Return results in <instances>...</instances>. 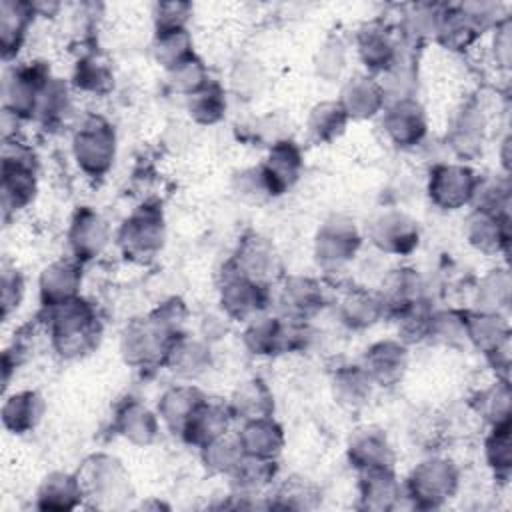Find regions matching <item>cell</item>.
I'll return each instance as SVG.
<instances>
[{"mask_svg": "<svg viewBox=\"0 0 512 512\" xmlns=\"http://www.w3.org/2000/svg\"><path fill=\"white\" fill-rule=\"evenodd\" d=\"M346 460L356 472L394 470L396 452L382 428L360 426L348 436Z\"/></svg>", "mask_w": 512, "mask_h": 512, "instance_id": "cell-20", "label": "cell"}, {"mask_svg": "<svg viewBox=\"0 0 512 512\" xmlns=\"http://www.w3.org/2000/svg\"><path fill=\"white\" fill-rule=\"evenodd\" d=\"M70 152L74 164L86 178H104L118 154V134L114 124L102 114H86L72 132Z\"/></svg>", "mask_w": 512, "mask_h": 512, "instance_id": "cell-6", "label": "cell"}, {"mask_svg": "<svg viewBox=\"0 0 512 512\" xmlns=\"http://www.w3.org/2000/svg\"><path fill=\"white\" fill-rule=\"evenodd\" d=\"M362 234L378 252L388 256H410L420 244L418 220L398 208L374 214Z\"/></svg>", "mask_w": 512, "mask_h": 512, "instance_id": "cell-13", "label": "cell"}, {"mask_svg": "<svg viewBox=\"0 0 512 512\" xmlns=\"http://www.w3.org/2000/svg\"><path fill=\"white\" fill-rule=\"evenodd\" d=\"M322 492L320 486L300 474H292L288 478H284L272 492L270 498V508H278V510H312L320 504Z\"/></svg>", "mask_w": 512, "mask_h": 512, "instance_id": "cell-47", "label": "cell"}, {"mask_svg": "<svg viewBox=\"0 0 512 512\" xmlns=\"http://www.w3.org/2000/svg\"><path fill=\"white\" fill-rule=\"evenodd\" d=\"M152 58L158 66L166 70L190 58L194 52V38L188 28H170V30H154L152 38Z\"/></svg>", "mask_w": 512, "mask_h": 512, "instance_id": "cell-49", "label": "cell"}, {"mask_svg": "<svg viewBox=\"0 0 512 512\" xmlns=\"http://www.w3.org/2000/svg\"><path fill=\"white\" fill-rule=\"evenodd\" d=\"M508 148H510V136L506 134L500 142V162H502V168H504V174H508L510 170V154H508Z\"/></svg>", "mask_w": 512, "mask_h": 512, "instance_id": "cell-61", "label": "cell"}, {"mask_svg": "<svg viewBox=\"0 0 512 512\" xmlns=\"http://www.w3.org/2000/svg\"><path fill=\"white\" fill-rule=\"evenodd\" d=\"M444 10H446V4H430V2L408 6V10L400 22L398 36L402 38L404 44H408L412 48L420 46L428 40H434L438 28H440Z\"/></svg>", "mask_w": 512, "mask_h": 512, "instance_id": "cell-41", "label": "cell"}, {"mask_svg": "<svg viewBox=\"0 0 512 512\" xmlns=\"http://www.w3.org/2000/svg\"><path fill=\"white\" fill-rule=\"evenodd\" d=\"M46 414V400L36 390H18L6 396L0 418L2 426L16 436L30 434L38 428Z\"/></svg>", "mask_w": 512, "mask_h": 512, "instance_id": "cell-38", "label": "cell"}, {"mask_svg": "<svg viewBox=\"0 0 512 512\" xmlns=\"http://www.w3.org/2000/svg\"><path fill=\"white\" fill-rule=\"evenodd\" d=\"M480 176L466 162H436L428 170V200L442 212L472 206Z\"/></svg>", "mask_w": 512, "mask_h": 512, "instance_id": "cell-10", "label": "cell"}, {"mask_svg": "<svg viewBox=\"0 0 512 512\" xmlns=\"http://www.w3.org/2000/svg\"><path fill=\"white\" fill-rule=\"evenodd\" d=\"M234 422V416L228 408V402L210 400L208 396L202 400V404L194 410L192 418L188 420L182 440L194 448H202L204 444L220 438L222 434L230 432V426Z\"/></svg>", "mask_w": 512, "mask_h": 512, "instance_id": "cell-33", "label": "cell"}, {"mask_svg": "<svg viewBox=\"0 0 512 512\" xmlns=\"http://www.w3.org/2000/svg\"><path fill=\"white\" fill-rule=\"evenodd\" d=\"M228 408L234 420H240V424L248 420L274 416V410H276L274 392L264 378L260 376L246 378L232 390L228 398Z\"/></svg>", "mask_w": 512, "mask_h": 512, "instance_id": "cell-36", "label": "cell"}, {"mask_svg": "<svg viewBox=\"0 0 512 512\" xmlns=\"http://www.w3.org/2000/svg\"><path fill=\"white\" fill-rule=\"evenodd\" d=\"M362 242L364 234L358 224L344 214H334L314 234V258L324 270H340L356 258Z\"/></svg>", "mask_w": 512, "mask_h": 512, "instance_id": "cell-12", "label": "cell"}, {"mask_svg": "<svg viewBox=\"0 0 512 512\" xmlns=\"http://www.w3.org/2000/svg\"><path fill=\"white\" fill-rule=\"evenodd\" d=\"M186 318L188 308L178 296L162 300L144 316L130 318L120 332L122 360L138 370L160 368L174 338L186 332Z\"/></svg>", "mask_w": 512, "mask_h": 512, "instance_id": "cell-1", "label": "cell"}, {"mask_svg": "<svg viewBox=\"0 0 512 512\" xmlns=\"http://www.w3.org/2000/svg\"><path fill=\"white\" fill-rule=\"evenodd\" d=\"M260 168L272 190V196L278 198L298 184L304 172V152L292 138H282L268 146Z\"/></svg>", "mask_w": 512, "mask_h": 512, "instance_id": "cell-25", "label": "cell"}, {"mask_svg": "<svg viewBox=\"0 0 512 512\" xmlns=\"http://www.w3.org/2000/svg\"><path fill=\"white\" fill-rule=\"evenodd\" d=\"M228 82H230V90L238 98L252 100L262 92V88L266 84V74H264V68L258 60L240 58L238 62H234V66L230 70V76H228Z\"/></svg>", "mask_w": 512, "mask_h": 512, "instance_id": "cell-56", "label": "cell"}, {"mask_svg": "<svg viewBox=\"0 0 512 512\" xmlns=\"http://www.w3.org/2000/svg\"><path fill=\"white\" fill-rule=\"evenodd\" d=\"M78 478L84 490V504L100 510L124 508L134 496L130 472L120 458L96 452L90 454L78 468Z\"/></svg>", "mask_w": 512, "mask_h": 512, "instance_id": "cell-5", "label": "cell"}, {"mask_svg": "<svg viewBox=\"0 0 512 512\" xmlns=\"http://www.w3.org/2000/svg\"><path fill=\"white\" fill-rule=\"evenodd\" d=\"M232 192L248 204H262L274 198L260 164L236 172L232 178Z\"/></svg>", "mask_w": 512, "mask_h": 512, "instance_id": "cell-57", "label": "cell"}, {"mask_svg": "<svg viewBox=\"0 0 512 512\" xmlns=\"http://www.w3.org/2000/svg\"><path fill=\"white\" fill-rule=\"evenodd\" d=\"M466 340L486 356L494 370H502V376L508 378L510 322L506 314L466 310Z\"/></svg>", "mask_w": 512, "mask_h": 512, "instance_id": "cell-15", "label": "cell"}, {"mask_svg": "<svg viewBox=\"0 0 512 512\" xmlns=\"http://www.w3.org/2000/svg\"><path fill=\"white\" fill-rule=\"evenodd\" d=\"M404 496L402 482L394 470L358 472V502L362 510L386 512L394 510Z\"/></svg>", "mask_w": 512, "mask_h": 512, "instance_id": "cell-37", "label": "cell"}, {"mask_svg": "<svg viewBox=\"0 0 512 512\" xmlns=\"http://www.w3.org/2000/svg\"><path fill=\"white\" fill-rule=\"evenodd\" d=\"M376 388L378 386L374 384V380L368 376L360 362L340 364L330 374V394L334 402L348 412L364 408L370 402Z\"/></svg>", "mask_w": 512, "mask_h": 512, "instance_id": "cell-31", "label": "cell"}, {"mask_svg": "<svg viewBox=\"0 0 512 512\" xmlns=\"http://www.w3.org/2000/svg\"><path fill=\"white\" fill-rule=\"evenodd\" d=\"M314 332L308 320L288 318L284 314L262 312L244 324L242 344L258 358L304 352L312 344Z\"/></svg>", "mask_w": 512, "mask_h": 512, "instance_id": "cell-3", "label": "cell"}, {"mask_svg": "<svg viewBox=\"0 0 512 512\" xmlns=\"http://www.w3.org/2000/svg\"><path fill=\"white\" fill-rule=\"evenodd\" d=\"M464 240L486 256L508 252L510 216L472 208L464 220Z\"/></svg>", "mask_w": 512, "mask_h": 512, "instance_id": "cell-28", "label": "cell"}, {"mask_svg": "<svg viewBox=\"0 0 512 512\" xmlns=\"http://www.w3.org/2000/svg\"><path fill=\"white\" fill-rule=\"evenodd\" d=\"M512 426H490L484 438V460L496 480L506 482L512 472Z\"/></svg>", "mask_w": 512, "mask_h": 512, "instance_id": "cell-52", "label": "cell"}, {"mask_svg": "<svg viewBox=\"0 0 512 512\" xmlns=\"http://www.w3.org/2000/svg\"><path fill=\"white\" fill-rule=\"evenodd\" d=\"M348 122L338 100H320L306 116V134L314 144H332L346 132Z\"/></svg>", "mask_w": 512, "mask_h": 512, "instance_id": "cell-43", "label": "cell"}, {"mask_svg": "<svg viewBox=\"0 0 512 512\" xmlns=\"http://www.w3.org/2000/svg\"><path fill=\"white\" fill-rule=\"evenodd\" d=\"M214 364L212 346L202 336L182 332L170 344L162 368L182 382H194L202 378Z\"/></svg>", "mask_w": 512, "mask_h": 512, "instance_id": "cell-23", "label": "cell"}, {"mask_svg": "<svg viewBox=\"0 0 512 512\" xmlns=\"http://www.w3.org/2000/svg\"><path fill=\"white\" fill-rule=\"evenodd\" d=\"M426 340L442 346H464L466 340V310L442 308L432 310L426 330Z\"/></svg>", "mask_w": 512, "mask_h": 512, "instance_id": "cell-51", "label": "cell"}, {"mask_svg": "<svg viewBox=\"0 0 512 512\" xmlns=\"http://www.w3.org/2000/svg\"><path fill=\"white\" fill-rule=\"evenodd\" d=\"M72 114H74L72 86L62 78L52 76L40 96L36 120L46 130H60L70 122Z\"/></svg>", "mask_w": 512, "mask_h": 512, "instance_id": "cell-42", "label": "cell"}, {"mask_svg": "<svg viewBox=\"0 0 512 512\" xmlns=\"http://www.w3.org/2000/svg\"><path fill=\"white\" fill-rule=\"evenodd\" d=\"M228 478L232 482L234 496H258L278 478V460L244 456Z\"/></svg>", "mask_w": 512, "mask_h": 512, "instance_id": "cell-44", "label": "cell"}, {"mask_svg": "<svg viewBox=\"0 0 512 512\" xmlns=\"http://www.w3.org/2000/svg\"><path fill=\"white\" fill-rule=\"evenodd\" d=\"M278 300L284 316L310 322L328 306L330 296L318 278L306 274H290L282 278Z\"/></svg>", "mask_w": 512, "mask_h": 512, "instance_id": "cell-21", "label": "cell"}, {"mask_svg": "<svg viewBox=\"0 0 512 512\" xmlns=\"http://www.w3.org/2000/svg\"><path fill=\"white\" fill-rule=\"evenodd\" d=\"M186 114L198 126H214L224 120L228 110V90L222 82L210 80L198 92L184 98Z\"/></svg>", "mask_w": 512, "mask_h": 512, "instance_id": "cell-45", "label": "cell"}, {"mask_svg": "<svg viewBox=\"0 0 512 512\" xmlns=\"http://www.w3.org/2000/svg\"><path fill=\"white\" fill-rule=\"evenodd\" d=\"M112 228L108 220L92 206H78L70 218L66 242L70 256L80 264L92 262L108 248Z\"/></svg>", "mask_w": 512, "mask_h": 512, "instance_id": "cell-17", "label": "cell"}, {"mask_svg": "<svg viewBox=\"0 0 512 512\" xmlns=\"http://www.w3.org/2000/svg\"><path fill=\"white\" fill-rule=\"evenodd\" d=\"M344 108L350 120H372L382 114L386 106V96L376 80L370 74H354L342 86L336 98Z\"/></svg>", "mask_w": 512, "mask_h": 512, "instance_id": "cell-29", "label": "cell"}, {"mask_svg": "<svg viewBox=\"0 0 512 512\" xmlns=\"http://www.w3.org/2000/svg\"><path fill=\"white\" fill-rule=\"evenodd\" d=\"M380 128L392 146L400 150L416 148L428 136L426 108L416 96L386 102L380 114Z\"/></svg>", "mask_w": 512, "mask_h": 512, "instance_id": "cell-16", "label": "cell"}, {"mask_svg": "<svg viewBox=\"0 0 512 512\" xmlns=\"http://www.w3.org/2000/svg\"><path fill=\"white\" fill-rule=\"evenodd\" d=\"M42 320L52 350L64 360L82 358L100 344L102 320L96 306L84 296L54 308H44Z\"/></svg>", "mask_w": 512, "mask_h": 512, "instance_id": "cell-2", "label": "cell"}, {"mask_svg": "<svg viewBox=\"0 0 512 512\" xmlns=\"http://www.w3.org/2000/svg\"><path fill=\"white\" fill-rule=\"evenodd\" d=\"M52 74L44 62L14 64L2 80V108L16 120H36L40 96Z\"/></svg>", "mask_w": 512, "mask_h": 512, "instance_id": "cell-9", "label": "cell"}, {"mask_svg": "<svg viewBox=\"0 0 512 512\" xmlns=\"http://www.w3.org/2000/svg\"><path fill=\"white\" fill-rule=\"evenodd\" d=\"M194 12L190 2H160L154 6V30L188 28V20Z\"/></svg>", "mask_w": 512, "mask_h": 512, "instance_id": "cell-59", "label": "cell"}, {"mask_svg": "<svg viewBox=\"0 0 512 512\" xmlns=\"http://www.w3.org/2000/svg\"><path fill=\"white\" fill-rule=\"evenodd\" d=\"M26 292V282L22 272L10 264L8 260L2 262L0 268V316L2 320H8L22 304Z\"/></svg>", "mask_w": 512, "mask_h": 512, "instance_id": "cell-58", "label": "cell"}, {"mask_svg": "<svg viewBox=\"0 0 512 512\" xmlns=\"http://www.w3.org/2000/svg\"><path fill=\"white\" fill-rule=\"evenodd\" d=\"M404 42L384 22H368L354 36V50L366 74L380 76L400 56Z\"/></svg>", "mask_w": 512, "mask_h": 512, "instance_id": "cell-19", "label": "cell"}, {"mask_svg": "<svg viewBox=\"0 0 512 512\" xmlns=\"http://www.w3.org/2000/svg\"><path fill=\"white\" fill-rule=\"evenodd\" d=\"M38 194V162L18 136L4 138L0 162V198L4 218L26 210Z\"/></svg>", "mask_w": 512, "mask_h": 512, "instance_id": "cell-4", "label": "cell"}, {"mask_svg": "<svg viewBox=\"0 0 512 512\" xmlns=\"http://www.w3.org/2000/svg\"><path fill=\"white\" fill-rule=\"evenodd\" d=\"M166 80H168V86L176 94L188 98L190 94H194L202 86H206L212 78H210V72H208L204 60L198 54H192L184 62L166 70Z\"/></svg>", "mask_w": 512, "mask_h": 512, "instance_id": "cell-54", "label": "cell"}, {"mask_svg": "<svg viewBox=\"0 0 512 512\" xmlns=\"http://www.w3.org/2000/svg\"><path fill=\"white\" fill-rule=\"evenodd\" d=\"M492 58L498 68L508 70L510 68V56H512V20L510 14H504L492 28Z\"/></svg>", "mask_w": 512, "mask_h": 512, "instance_id": "cell-60", "label": "cell"}, {"mask_svg": "<svg viewBox=\"0 0 512 512\" xmlns=\"http://www.w3.org/2000/svg\"><path fill=\"white\" fill-rule=\"evenodd\" d=\"M160 418L156 410L148 408L138 398L122 400L112 416V430L132 446L146 448L156 442L160 434Z\"/></svg>", "mask_w": 512, "mask_h": 512, "instance_id": "cell-27", "label": "cell"}, {"mask_svg": "<svg viewBox=\"0 0 512 512\" xmlns=\"http://www.w3.org/2000/svg\"><path fill=\"white\" fill-rule=\"evenodd\" d=\"M242 458H244V450L240 446L236 432H226L220 438L200 448V460L204 468L210 474H218V476H230Z\"/></svg>", "mask_w": 512, "mask_h": 512, "instance_id": "cell-50", "label": "cell"}, {"mask_svg": "<svg viewBox=\"0 0 512 512\" xmlns=\"http://www.w3.org/2000/svg\"><path fill=\"white\" fill-rule=\"evenodd\" d=\"M512 300V276L508 268H492L480 280L474 288V310L480 312H494V314H506Z\"/></svg>", "mask_w": 512, "mask_h": 512, "instance_id": "cell-46", "label": "cell"}, {"mask_svg": "<svg viewBox=\"0 0 512 512\" xmlns=\"http://www.w3.org/2000/svg\"><path fill=\"white\" fill-rule=\"evenodd\" d=\"M84 504V490L76 472L52 470L48 472L36 490V508L48 512L76 510Z\"/></svg>", "mask_w": 512, "mask_h": 512, "instance_id": "cell-35", "label": "cell"}, {"mask_svg": "<svg viewBox=\"0 0 512 512\" xmlns=\"http://www.w3.org/2000/svg\"><path fill=\"white\" fill-rule=\"evenodd\" d=\"M34 18L36 10L28 0L0 2V52L4 62H12L18 56Z\"/></svg>", "mask_w": 512, "mask_h": 512, "instance_id": "cell-34", "label": "cell"}, {"mask_svg": "<svg viewBox=\"0 0 512 512\" xmlns=\"http://www.w3.org/2000/svg\"><path fill=\"white\" fill-rule=\"evenodd\" d=\"M348 66V44L342 36L330 34L322 40L314 56V72L322 82H336Z\"/></svg>", "mask_w": 512, "mask_h": 512, "instance_id": "cell-53", "label": "cell"}, {"mask_svg": "<svg viewBox=\"0 0 512 512\" xmlns=\"http://www.w3.org/2000/svg\"><path fill=\"white\" fill-rule=\"evenodd\" d=\"M402 488L404 498H408L414 508H442L460 488V468L446 456H426L408 472Z\"/></svg>", "mask_w": 512, "mask_h": 512, "instance_id": "cell-8", "label": "cell"}, {"mask_svg": "<svg viewBox=\"0 0 512 512\" xmlns=\"http://www.w3.org/2000/svg\"><path fill=\"white\" fill-rule=\"evenodd\" d=\"M78 260L70 258H58L50 264H46L38 276V298L40 306L44 308H54L60 304H66L80 294L82 282H84V272Z\"/></svg>", "mask_w": 512, "mask_h": 512, "instance_id": "cell-22", "label": "cell"}, {"mask_svg": "<svg viewBox=\"0 0 512 512\" xmlns=\"http://www.w3.org/2000/svg\"><path fill=\"white\" fill-rule=\"evenodd\" d=\"M488 120L478 100L462 102L446 126V146L464 162L476 158L486 142Z\"/></svg>", "mask_w": 512, "mask_h": 512, "instance_id": "cell-18", "label": "cell"}, {"mask_svg": "<svg viewBox=\"0 0 512 512\" xmlns=\"http://www.w3.org/2000/svg\"><path fill=\"white\" fill-rule=\"evenodd\" d=\"M336 316L344 328L354 332L368 330L386 318L378 292L358 286L340 294L336 300Z\"/></svg>", "mask_w": 512, "mask_h": 512, "instance_id": "cell-32", "label": "cell"}, {"mask_svg": "<svg viewBox=\"0 0 512 512\" xmlns=\"http://www.w3.org/2000/svg\"><path fill=\"white\" fill-rule=\"evenodd\" d=\"M228 264L238 274L270 288L274 282L284 278V266L278 248L268 236L256 230H248L240 236Z\"/></svg>", "mask_w": 512, "mask_h": 512, "instance_id": "cell-14", "label": "cell"}, {"mask_svg": "<svg viewBox=\"0 0 512 512\" xmlns=\"http://www.w3.org/2000/svg\"><path fill=\"white\" fill-rule=\"evenodd\" d=\"M70 86L76 92L90 94L96 98L108 96L114 90L112 64L98 50L84 52L74 64Z\"/></svg>", "mask_w": 512, "mask_h": 512, "instance_id": "cell-40", "label": "cell"}, {"mask_svg": "<svg viewBox=\"0 0 512 512\" xmlns=\"http://www.w3.org/2000/svg\"><path fill=\"white\" fill-rule=\"evenodd\" d=\"M236 434H238L240 446L244 450V456L278 460V456L282 454L284 444H286L284 428L280 426V422L274 416L242 422V426Z\"/></svg>", "mask_w": 512, "mask_h": 512, "instance_id": "cell-39", "label": "cell"}, {"mask_svg": "<svg viewBox=\"0 0 512 512\" xmlns=\"http://www.w3.org/2000/svg\"><path fill=\"white\" fill-rule=\"evenodd\" d=\"M472 208H480L494 214L510 216V180L508 174L482 178L472 200Z\"/></svg>", "mask_w": 512, "mask_h": 512, "instance_id": "cell-55", "label": "cell"}, {"mask_svg": "<svg viewBox=\"0 0 512 512\" xmlns=\"http://www.w3.org/2000/svg\"><path fill=\"white\" fill-rule=\"evenodd\" d=\"M204 398L206 394L192 382L172 384L160 394L156 402V414L164 428L180 438L188 420L192 418L194 410L202 404Z\"/></svg>", "mask_w": 512, "mask_h": 512, "instance_id": "cell-30", "label": "cell"}, {"mask_svg": "<svg viewBox=\"0 0 512 512\" xmlns=\"http://www.w3.org/2000/svg\"><path fill=\"white\" fill-rule=\"evenodd\" d=\"M472 406L488 426L510 424V412H512L510 380L506 376H498L490 386L482 388L476 394V398L472 400Z\"/></svg>", "mask_w": 512, "mask_h": 512, "instance_id": "cell-48", "label": "cell"}, {"mask_svg": "<svg viewBox=\"0 0 512 512\" xmlns=\"http://www.w3.org/2000/svg\"><path fill=\"white\" fill-rule=\"evenodd\" d=\"M270 300V286L238 274L228 262L224 264L218 282V306L230 322L246 324L254 316L268 312Z\"/></svg>", "mask_w": 512, "mask_h": 512, "instance_id": "cell-11", "label": "cell"}, {"mask_svg": "<svg viewBox=\"0 0 512 512\" xmlns=\"http://www.w3.org/2000/svg\"><path fill=\"white\" fill-rule=\"evenodd\" d=\"M376 292L382 300L384 314L390 318H398L406 310L428 300L426 282H424L422 274L412 266L392 268L382 278V284Z\"/></svg>", "mask_w": 512, "mask_h": 512, "instance_id": "cell-26", "label": "cell"}, {"mask_svg": "<svg viewBox=\"0 0 512 512\" xmlns=\"http://www.w3.org/2000/svg\"><path fill=\"white\" fill-rule=\"evenodd\" d=\"M166 244V216L158 200L140 202L120 224L116 246L134 264L152 262Z\"/></svg>", "mask_w": 512, "mask_h": 512, "instance_id": "cell-7", "label": "cell"}, {"mask_svg": "<svg viewBox=\"0 0 512 512\" xmlns=\"http://www.w3.org/2000/svg\"><path fill=\"white\" fill-rule=\"evenodd\" d=\"M410 352L408 344L400 338H382L372 342L362 358L360 364L368 372V376L374 380L376 386L388 388L394 384H400L408 370Z\"/></svg>", "mask_w": 512, "mask_h": 512, "instance_id": "cell-24", "label": "cell"}]
</instances>
